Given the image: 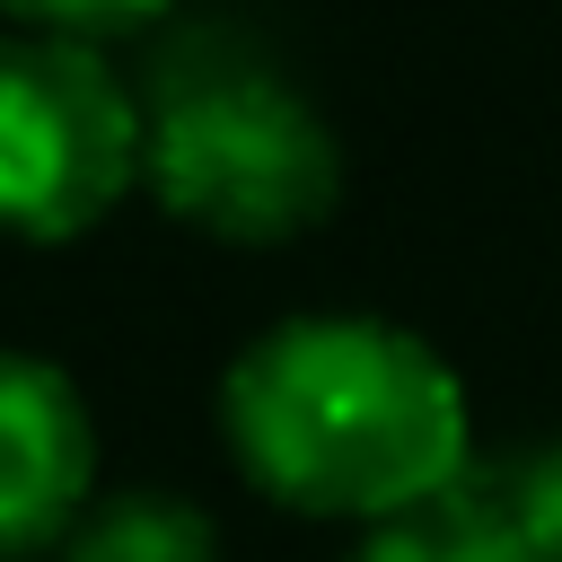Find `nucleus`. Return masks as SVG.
<instances>
[{"instance_id":"obj_8","label":"nucleus","mask_w":562,"mask_h":562,"mask_svg":"<svg viewBox=\"0 0 562 562\" xmlns=\"http://www.w3.org/2000/svg\"><path fill=\"white\" fill-rule=\"evenodd\" d=\"M0 9L26 18V35H79V44H97V35H114V26L158 18L167 0H0Z\"/></svg>"},{"instance_id":"obj_1","label":"nucleus","mask_w":562,"mask_h":562,"mask_svg":"<svg viewBox=\"0 0 562 562\" xmlns=\"http://www.w3.org/2000/svg\"><path fill=\"white\" fill-rule=\"evenodd\" d=\"M220 422L237 465L316 518H404L474 474V404L465 378L386 316H281L263 325L228 378Z\"/></svg>"},{"instance_id":"obj_6","label":"nucleus","mask_w":562,"mask_h":562,"mask_svg":"<svg viewBox=\"0 0 562 562\" xmlns=\"http://www.w3.org/2000/svg\"><path fill=\"white\" fill-rule=\"evenodd\" d=\"M351 562H536V553L501 527V509H492L483 483L465 474L457 492H439V501L369 527V536L351 544Z\"/></svg>"},{"instance_id":"obj_2","label":"nucleus","mask_w":562,"mask_h":562,"mask_svg":"<svg viewBox=\"0 0 562 562\" xmlns=\"http://www.w3.org/2000/svg\"><path fill=\"white\" fill-rule=\"evenodd\" d=\"M140 176L184 228L272 246L334 211L342 140L281 70L246 53H184L149 88Z\"/></svg>"},{"instance_id":"obj_5","label":"nucleus","mask_w":562,"mask_h":562,"mask_svg":"<svg viewBox=\"0 0 562 562\" xmlns=\"http://www.w3.org/2000/svg\"><path fill=\"white\" fill-rule=\"evenodd\" d=\"M61 562H220V527L202 501L167 483H123L79 509V527L61 536Z\"/></svg>"},{"instance_id":"obj_4","label":"nucleus","mask_w":562,"mask_h":562,"mask_svg":"<svg viewBox=\"0 0 562 562\" xmlns=\"http://www.w3.org/2000/svg\"><path fill=\"white\" fill-rule=\"evenodd\" d=\"M97 501V422L61 360L0 342V553H44Z\"/></svg>"},{"instance_id":"obj_3","label":"nucleus","mask_w":562,"mask_h":562,"mask_svg":"<svg viewBox=\"0 0 562 562\" xmlns=\"http://www.w3.org/2000/svg\"><path fill=\"white\" fill-rule=\"evenodd\" d=\"M149 105L79 35H0V237L97 228L140 176Z\"/></svg>"},{"instance_id":"obj_7","label":"nucleus","mask_w":562,"mask_h":562,"mask_svg":"<svg viewBox=\"0 0 562 562\" xmlns=\"http://www.w3.org/2000/svg\"><path fill=\"white\" fill-rule=\"evenodd\" d=\"M474 483L536 562H562V439H536L501 465H474Z\"/></svg>"}]
</instances>
